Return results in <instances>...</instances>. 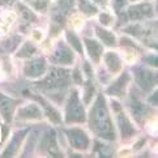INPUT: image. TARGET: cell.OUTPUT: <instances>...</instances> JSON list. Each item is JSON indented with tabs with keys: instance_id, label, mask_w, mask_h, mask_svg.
<instances>
[{
	"instance_id": "cell-30",
	"label": "cell",
	"mask_w": 158,
	"mask_h": 158,
	"mask_svg": "<svg viewBox=\"0 0 158 158\" xmlns=\"http://www.w3.org/2000/svg\"><path fill=\"white\" fill-rule=\"evenodd\" d=\"M150 103L157 105V93H154V94H153V97L150 98Z\"/></svg>"
},
{
	"instance_id": "cell-10",
	"label": "cell",
	"mask_w": 158,
	"mask_h": 158,
	"mask_svg": "<svg viewBox=\"0 0 158 158\" xmlns=\"http://www.w3.org/2000/svg\"><path fill=\"white\" fill-rule=\"evenodd\" d=\"M39 116H41V110L35 105H27L22 107L19 112V118H24V119H37Z\"/></svg>"
},
{
	"instance_id": "cell-11",
	"label": "cell",
	"mask_w": 158,
	"mask_h": 158,
	"mask_svg": "<svg viewBox=\"0 0 158 158\" xmlns=\"http://www.w3.org/2000/svg\"><path fill=\"white\" fill-rule=\"evenodd\" d=\"M85 43H86V47L89 50V54L93 58V60L94 61H98L101 54H102V47H101V44H98L95 41H92V39H85Z\"/></svg>"
},
{
	"instance_id": "cell-28",
	"label": "cell",
	"mask_w": 158,
	"mask_h": 158,
	"mask_svg": "<svg viewBox=\"0 0 158 158\" xmlns=\"http://www.w3.org/2000/svg\"><path fill=\"white\" fill-rule=\"evenodd\" d=\"M99 19H101V22H102L103 25H109L110 24V16L109 15H106V13L105 15H101Z\"/></svg>"
},
{
	"instance_id": "cell-21",
	"label": "cell",
	"mask_w": 158,
	"mask_h": 158,
	"mask_svg": "<svg viewBox=\"0 0 158 158\" xmlns=\"http://www.w3.org/2000/svg\"><path fill=\"white\" fill-rule=\"evenodd\" d=\"M50 77L58 78V80H67V78H68V71L61 69V68H56L51 72V76Z\"/></svg>"
},
{
	"instance_id": "cell-6",
	"label": "cell",
	"mask_w": 158,
	"mask_h": 158,
	"mask_svg": "<svg viewBox=\"0 0 158 158\" xmlns=\"http://www.w3.org/2000/svg\"><path fill=\"white\" fill-rule=\"evenodd\" d=\"M13 109H15V101L0 93V111H2L3 116L5 118V120H10L13 114Z\"/></svg>"
},
{
	"instance_id": "cell-24",
	"label": "cell",
	"mask_w": 158,
	"mask_h": 158,
	"mask_svg": "<svg viewBox=\"0 0 158 158\" xmlns=\"http://www.w3.org/2000/svg\"><path fill=\"white\" fill-rule=\"evenodd\" d=\"M29 2L38 10H44L47 8V0H29Z\"/></svg>"
},
{
	"instance_id": "cell-19",
	"label": "cell",
	"mask_w": 158,
	"mask_h": 158,
	"mask_svg": "<svg viewBox=\"0 0 158 158\" xmlns=\"http://www.w3.org/2000/svg\"><path fill=\"white\" fill-rule=\"evenodd\" d=\"M80 8H81L82 12L86 13V15H94L95 12H97L95 7H93L88 0H80Z\"/></svg>"
},
{
	"instance_id": "cell-25",
	"label": "cell",
	"mask_w": 158,
	"mask_h": 158,
	"mask_svg": "<svg viewBox=\"0 0 158 158\" xmlns=\"http://www.w3.org/2000/svg\"><path fill=\"white\" fill-rule=\"evenodd\" d=\"M73 4V0H60L59 2V8H60V12L65 13L68 8Z\"/></svg>"
},
{
	"instance_id": "cell-4",
	"label": "cell",
	"mask_w": 158,
	"mask_h": 158,
	"mask_svg": "<svg viewBox=\"0 0 158 158\" xmlns=\"http://www.w3.org/2000/svg\"><path fill=\"white\" fill-rule=\"evenodd\" d=\"M69 139H71V144L77 149H85L89 140L86 137V135L80 129H73V131H69Z\"/></svg>"
},
{
	"instance_id": "cell-3",
	"label": "cell",
	"mask_w": 158,
	"mask_h": 158,
	"mask_svg": "<svg viewBox=\"0 0 158 158\" xmlns=\"http://www.w3.org/2000/svg\"><path fill=\"white\" fill-rule=\"evenodd\" d=\"M46 69V63L42 58H38L31 60L30 63H27L25 67V75L27 77H38L44 73Z\"/></svg>"
},
{
	"instance_id": "cell-26",
	"label": "cell",
	"mask_w": 158,
	"mask_h": 158,
	"mask_svg": "<svg viewBox=\"0 0 158 158\" xmlns=\"http://www.w3.org/2000/svg\"><path fill=\"white\" fill-rule=\"evenodd\" d=\"M94 93V88L93 85H90V84H88L86 85V95H85V102H89L90 101V95H92Z\"/></svg>"
},
{
	"instance_id": "cell-12",
	"label": "cell",
	"mask_w": 158,
	"mask_h": 158,
	"mask_svg": "<svg viewBox=\"0 0 158 158\" xmlns=\"http://www.w3.org/2000/svg\"><path fill=\"white\" fill-rule=\"evenodd\" d=\"M105 61H106V65L109 67V69L111 72H118L120 69V60L115 54L107 52L105 55Z\"/></svg>"
},
{
	"instance_id": "cell-5",
	"label": "cell",
	"mask_w": 158,
	"mask_h": 158,
	"mask_svg": "<svg viewBox=\"0 0 158 158\" xmlns=\"http://www.w3.org/2000/svg\"><path fill=\"white\" fill-rule=\"evenodd\" d=\"M136 80H137L139 85L145 90H149L154 85V76H153V73L149 72V71H144V69L137 71L136 72Z\"/></svg>"
},
{
	"instance_id": "cell-7",
	"label": "cell",
	"mask_w": 158,
	"mask_h": 158,
	"mask_svg": "<svg viewBox=\"0 0 158 158\" xmlns=\"http://www.w3.org/2000/svg\"><path fill=\"white\" fill-rule=\"evenodd\" d=\"M73 59V56L71 54V51L67 48L64 44H59L58 48L55 50L54 54V60L56 63H61V64H69Z\"/></svg>"
},
{
	"instance_id": "cell-17",
	"label": "cell",
	"mask_w": 158,
	"mask_h": 158,
	"mask_svg": "<svg viewBox=\"0 0 158 158\" xmlns=\"http://www.w3.org/2000/svg\"><path fill=\"white\" fill-rule=\"evenodd\" d=\"M35 51V47L33 46V44L30 42H26L24 46L21 47L20 52H19V56H21V58H29L30 55H33Z\"/></svg>"
},
{
	"instance_id": "cell-14",
	"label": "cell",
	"mask_w": 158,
	"mask_h": 158,
	"mask_svg": "<svg viewBox=\"0 0 158 158\" xmlns=\"http://www.w3.org/2000/svg\"><path fill=\"white\" fill-rule=\"evenodd\" d=\"M118 122H119V127H120V131L123 137H129L131 135H133V128L131 126V123L128 122V119L124 115H119L118 116Z\"/></svg>"
},
{
	"instance_id": "cell-16",
	"label": "cell",
	"mask_w": 158,
	"mask_h": 158,
	"mask_svg": "<svg viewBox=\"0 0 158 158\" xmlns=\"http://www.w3.org/2000/svg\"><path fill=\"white\" fill-rule=\"evenodd\" d=\"M97 34H98V37L103 41V43L109 44V46H112V44L115 43V37L112 35L110 31L102 30V29H97Z\"/></svg>"
},
{
	"instance_id": "cell-1",
	"label": "cell",
	"mask_w": 158,
	"mask_h": 158,
	"mask_svg": "<svg viewBox=\"0 0 158 158\" xmlns=\"http://www.w3.org/2000/svg\"><path fill=\"white\" fill-rule=\"evenodd\" d=\"M92 124L102 137L109 140L114 139L112 126H111L110 118L105 106V101L102 97H98L97 102L94 105V109L92 110Z\"/></svg>"
},
{
	"instance_id": "cell-9",
	"label": "cell",
	"mask_w": 158,
	"mask_h": 158,
	"mask_svg": "<svg viewBox=\"0 0 158 158\" xmlns=\"http://www.w3.org/2000/svg\"><path fill=\"white\" fill-rule=\"evenodd\" d=\"M42 149H47L50 153H51V156L54 157H59V150H58V146H56V140H55V132L51 131L48 132L46 135V137L43 139L42 141Z\"/></svg>"
},
{
	"instance_id": "cell-29",
	"label": "cell",
	"mask_w": 158,
	"mask_h": 158,
	"mask_svg": "<svg viewBox=\"0 0 158 158\" xmlns=\"http://www.w3.org/2000/svg\"><path fill=\"white\" fill-rule=\"evenodd\" d=\"M16 44H17V38L15 37V38H12V39H10L9 42H7V47H8L9 50H13Z\"/></svg>"
},
{
	"instance_id": "cell-8",
	"label": "cell",
	"mask_w": 158,
	"mask_h": 158,
	"mask_svg": "<svg viewBox=\"0 0 158 158\" xmlns=\"http://www.w3.org/2000/svg\"><path fill=\"white\" fill-rule=\"evenodd\" d=\"M128 15L132 20H140V19H143L144 16H150L152 15V7L149 4L136 5V7L129 8Z\"/></svg>"
},
{
	"instance_id": "cell-33",
	"label": "cell",
	"mask_w": 158,
	"mask_h": 158,
	"mask_svg": "<svg viewBox=\"0 0 158 158\" xmlns=\"http://www.w3.org/2000/svg\"><path fill=\"white\" fill-rule=\"evenodd\" d=\"M95 3H99V4H106L107 0H94Z\"/></svg>"
},
{
	"instance_id": "cell-23",
	"label": "cell",
	"mask_w": 158,
	"mask_h": 158,
	"mask_svg": "<svg viewBox=\"0 0 158 158\" xmlns=\"http://www.w3.org/2000/svg\"><path fill=\"white\" fill-rule=\"evenodd\" d=\"M132 110L135 112V115H137V116H141V115H144L145 112H146V107L144 105H141L139 102H133L132 103Z\"/></svg>"
},
{
	"instance_id": "cell-15",
	"label": "cell",
	"mask_w": 158,
	"mask_h": 158,
	"mask_svg": "<svg viewBox=\"0 0 158 158\" xmlns=\"http://www.w3.org/2000/svg\"><path fill=\"white\" fill-rule=\"evenodd\" d=\"M127 80H128V75L126 73V75H123L116 82H114V85H112L111 88H109L107 92H109L110 94H120L122 93V89L124 88V85H126Z\"/></svg>"
},
{
	"instance_id": "cell-22",
	"label": "cell",
	"mask_w": 158,
	"mask_h": 158,
	"mask_svg": "<svg viewBox=\"0 0 158 158\" xmlns=\"http://www.w3.org/2000/svg\"><path fill=\"white\" fill-rule=\"evenodd\" d=\"M67 38H68L69 43L77 50L78 52L82 51V50H81V43H80V41H78V38H77L75 34H73V33H67Z\"/></svg>"
},
{
	"instance_id": "cell-32",
	"label": "cell",
	"mask_w": 158,
	"mask_h": 158,
	"mask_svg": "<svg viewBox=\"0 0 158 158\" xmlns=\"http://www.w3.org/2000/svg\"><path fill=\"white\" fill-rule=\"evenodd\" d=\"M85 69H86V75L90 76V68H89V65H88V64H85Z\"/></svg>"
},
{
	"instance_id": "cell-2",
	"label": "cell",
	"mask_w": 158,
	"mask_h": 158,
	"mask_svg": "<svg viewBox=\"0 0 158 158\" xmlns=\"http://www.w3.org/2000/svg\"><path fill=\"white\" fill-rule=\"evenodd\" d=\"M85 119V115H84V110L82 106L78 101V95L76 92H73L68 106H67V120L68 122H82Z\"/></svg>"
},
{
	"instance_id": "cell-18",
	"label": "cell",
	"mask_w": 158,
	"mask_h": 158,
	"mask_svg": "<svg viewBox=\"0 0 158 158\" xmlns=\"http://www.w3.org/2000/svg\"><path fill=\"white\" fill-rule=\"evenodd\" d=\"M42 105H43V107H44V110H46V112H47V116L51 119V122H54V123H59L60 122V116H59V114L56 112L52 107H50L44 101H42Z\"/></svg>"
},
{
	"instance_id": "cell-27",
	"label": "cell",
	"mask_w": 158,
	"mask_h": 158,
	"mask_svg": "<svg viewBox=\"0 0 158 158\" xmlns=\"http://www.w3.org/2000/svg\"><path fill=\"white\" fill-rule=\"evenodd\" d=\"M126 2H127V0H114V8L116 10L122 9L124 5H126Z\"/></svg>"
},
{
	"instance_id": "cell-31",
	"label": "cell",
	"mask_w": 158,
	"mask_h": 158,
	"mask_svg": "<svg viewBox=\"0 0 158 158\" xmlns=\"http://www.w3.org/2000/svg\"><path fill=\"white\" fill-rule=\"evenodd\" d=\"M15 0H0V3L2 4H12Z\"/></svg>"
},
{
	"instance_id": "cell-13",
	"label": "cell",
	"mask_w": 158,
	"mask_h": 158,
	"mask_svg": "<svg viewBox=\"0 0 158 158\" xmlns=\"http://www.w3.org/2000/svg\"><path fill=\"white\" fill-rule=\"evenodd\" d=\"M24 133L25 132H19V133H16V136L12 139V143L9 144V146L7 148V150L4 152V157H10L13 153H16V150L19 149V145H20V143H21V140H22V137H24Z\"/></svg>"
},
{
	"instance_id": "cell-20",
	"label": "cell",
	"mask_w": 158,
	"mask_h": 158,
	"mask_svg": "<svg viewBox=\"0 0 158 158\" xmlns=\"http://www.w3.org/2000/svg\"><path fill=\"white\" fill-rule=\"evenodd\" d=\"M20 12H21V17H22V20L29 21V22L35 20V16H34V13H33L29 8L24 7V5H20Z\"/></svg>"
}]
</instances>
